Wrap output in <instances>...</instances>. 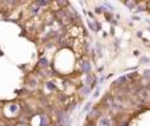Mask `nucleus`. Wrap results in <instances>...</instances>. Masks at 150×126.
I'll return each mask as SVG.
<instances>
[{"label": "nucleus", "instance_id": "ddd939ff", "mask_svg": "<svg viewBox=\"0 0 150 126\" xmlns=\"http://www.w3.org/2000/svg\"><path fill=\"white\" fill-rule=\"evenodd\" d=\"M0 126H2V123H0Z\"/></svg>", "mask_w": 150, "mask_h": 126}, {"label": "nucleus", "instance_id": "f257e3e1", "mask_svg": "<svg viewBox=\"0 0 150 126\" xmlns=\"http://www.w3.org/2000/svg\"><path fill=\"white\" fill-rule=\"evenodd\" d=\"M99 126H112V118L109 116H101L99 118Z\"/></svg>", "mask_w": 150, "mask_h": 126}, {"label": "nucleus", "instance_id": "39448f33", "mask_svg": "<svg viewBox=\"0 0 150 126\" xmlns=\"http://www.w3.org/2000/svg\"><path fill=\"white\" fill-rule=\"evenodd\" d=\"M32 11V15H37V13H38V11H40V5L38 4H37V3H34L33 5H32V8H30Z\"/></svg>", "mask_w": 150, "mask_h": 126}, {"label": "nucleus", "instance_id": "f8f14e48", "mask_svg": "<svg viewBox=\"0 0 150 126\" xmlns=\"http://www.w3.org/2000/svg\"><path fill=\"white\" fill-rule=\"evenodd\" d=\"M48 88H50V89H54V85H53V83H48Z\"/></svg>", "mask_w": 150, "mask_h": 126}, {"label": "nucleus", "instance_id": "7ed1b4c3", "mask_svg": "<svg viewBox=\"0 0 150 126\" xmlns=\"http://www.w3.org/2000/svg\"><path fill=\"white\" fill-rule=\"evenodd\" d=\"M140 97L142 99V100H147V97H150V92L147 91V89H142L141 92H140Z\"/></svg>", "mask_w": 150, "mask_h": 126}, {"label": "nucleus", "instance_id": "9b49d317", "mask_svg": "<svg viewBox=\"0 0 150 126\" xmlns=\"http://www.w3.org/2000/svg\"><path fill=\"white\" fill-rule=\"evenodd\" d=\"M37 4H38V5H48L49 3H48V2H38Z\"/></svg>", "mask_w": 150, "mask_h": 126}, {"label": "nucleus", "instance_id": "0eeeda50", "mask_svg": "<svg viewBox=\"0 0 150 126\" xmlns=\"http://www.w3.org/2000/svg\"><path fill=\"white\" fill-rule=\"evenodd\" d=\"M41 123H42V126H48L49 125V119H48V117L45 114L41 117Z\"/></svg>", "mask_w": 150, "mask_h": 126}, {"label": "nucleus", "instance_id": "f03ea898", "mask_svg": "<svg viewBox=\"0 0 150 126\" xmlns=\"http://www.w3.org/2000/svg\"><path fill=\"white\" fill-rule=\"evenodd\" d=\"M126 81H128V76H120L119 79H116L115 84H116V85H124Z\"/></svg>", "mask_w": 150, "mask_h": 126}, {"label": "nucleus", "instance_id": "9d476101", "mask_svg": "<svg viewBox=\"0 0 150 126\" xmlns=\"http://www.w3.org/2000/svg\"><path fill=\"white\" fill-rule=\"evenodd\" d=\"M143 78L150 79V71H145V72H143Z\"/></svg>", "mask_w": 150, "mask_h": 126}, {"label": "nucleus", "instance_id": "20e7f679", "mask_svg": "<svg viewBox=\"0 0 150 126\" xmlns=\"http://www.w3.org/2000/svg\"><path fill=\"white\" fill-rule=\"evenodd\" d=\"M82 70H83L86 74H90V72H91V66H90V63H88V62H83Z\"/></svg>", "mask_w": 150, "mask_h": 126}, {"label": "nucleus", "instance_id": "6e6552de", "mask_svg": "<svg viewBox=\"0 0 150 126\" xmlns=\"http://www.w3.org/2000/svg\"><path fill=\"white\" fill-rule=\"evenodd\" d=\"M40 66L41 67H48V59L46 58H41L40 59Z\"/></svg>", "mask_w": 150, "mask_h": 126}, {"label": "nucleus", "instance_id": "1a4fd4ad", "mask_svg": "<svg viewBox=\"0 0 150 126\" xmlns=\"http://www.w3.org/2000/svg\"><path fill=\"white\" fill-rule=\"evenodd\" d=\"M125 5H126V7H129V8H134V5H136V4H134V3H129V2H126V3H125Z\"/></svg>", "mask_w": 150, "mask_h": 126}, {"label": "nucleus", "instance_id": "423d86ee", "mask_svg": "<svg viewBox=\"0 0 150 126\" xmlns=\"http://www.w3.org/2000/svg\"><path fill=\"white\" fill-rule=\"evenodd\" d=\"M100 114V110L99 109H94L91 113H90V118H94V117H97Z\"/></svg>", "mask_w": 150, "mask_h": 126}]
</instances>
